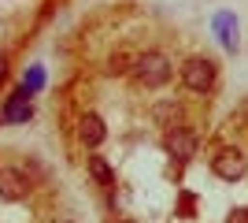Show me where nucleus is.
I'll return each instance as SVG.
<instances>
[{
  "label": "nucleus",
  "mask_w": 248,
  "mask_h": 223,
  "mask_svg": "<svg viewBox=\"0 0 248 223\" xmlns=\"http://www.w3.org/2000/svg\"><path fill=\"white\" fill-rule=\"evenodd\" d=\"M134 64H137V56L130 52V49H123V52H115V56H111V71H115V74L134 71Z\"/></svg>",
  "instance_id": "9b49d317"
},
{
  "label": "nucleus",
  "mask_w": 248,
  "mask_h": 223,
  "mask_svg": "<svg viewBox=\"0 0 248 223\" xmlns=\"http://www.w3.org/2000/svg\"><path fill=\"white\" fill-rule=\"evenodd\" d=\"M4 74H8V52L0 49V82H4Z\"/></svg>",
  "instance_id": "4468645a"
},
{
  "label": "nucleus",
  "mask_w": 248,
  "mask_h": 223,
  "mask_svg": "<svg viewBox=\"0 0 248 223\" xmlns=\"http://www.w3.org/2000/svg\"><path fill=\"white\" fill-rule=\"evenodd\" d=\"M134 78H137V86H145V89H159V86H167V82H170V64H167V56L163 52L137 56Z\"/></svg>",
  "instance_id": "f257e3e1"
},
{
  "label": "nucleus",
  "mask_w": 248,
  "mask_h": 223,
  "mask_svg": "<svg viewBox=\"0 0 248 223\" xmlns=\"http://www.w3.org/2000/svg\"><path fill=\"white\" fill-rule=\"evenodd\" d=\"M215 26H218V34H222V45H226L230 52H233V49H237V30H233V15H226V11H222V15L215 19Z\"/></svg>",
  "instance_id": "9d476101"
},
{
  "label": "nucleus",
  "mask_w": 248,
  "mask_h": 223,
  "mask_svg": "<svg viewBox=\"0 0 248 223\" xmlns=\"http://www.w3.org/2000/svg\"><path fill=\"white\" fill-rule=\"evenodd\" d=\"M163 145H167V153H170L174 160H182V164L197 156V134H193V130H186V127L167 130V141H163Z\"/></svg>",
  "instance_id": "39448f33"
},
{
  "label": "nucleus",
  "mask_w": 248,
  "mask_h": 223,
  "mask_svg": "<svg viewBox=\"0 0 248 223\" xmlns=\"http://www.w3.org/2000/svg\"><path fill=\"white\" fill-rule=\"evenodd\" d=\"M78 138H82L85 149H96L104 138H108V130H104V119L93 116V112H85L82 119H78Z\"/></svg>",
  "instance_id": "0eeeda50"
},
{
  "label": "nucleus",
  "mask_w": 248,
  "mask_h": 223,
  "mask_svg": "<svg viewBox=\"0 0 248 223\" xmlns=\"http://www.w3.org/2000/svg\"><path fill=\"white\" fill-rule=\"evenodd\" d=\"M226 223H248V208H233Z\"/></svg>",
  "instance_id": "ddd939ff"
},
{
  "label": "nucleus",
  "mask_w": 248,
  "mask_h": 223,
  "mask_svg": "<svg viewBox=\"0 0 248 223\" xmlns=\"http://www.w3.org/2000/svg\"><path fill=\"white\" fill-rule=\"evenodd\" d=\"M152 119H155L163 130H174V127H182V108H178L174 101H163V104L152 108Z\"/></svg>",
  "instance_id": "6e6552de"
},
{
  "label": "nucleus",
  "mask_w": 248,
  "mask_h": 223,
  "mask_svg": "<svg viewBox=\"0 0 248 223\" xmlns=\"http://www.w3.org/2000/svg\"><path fill=\"white\" fill-rule=\"evenodd\" d=\"M123 223H130V220H123Z\"/></svg>",
  "instance_id": "2eb2a0df"
},
{
  "label": "nucleus",
  "mask_w": 248,
  "mask_h": 223,
  "mask_svg": "<svg viewBox=\"0 0 248 223\" xmlns=\"http://www.w3.org/2000/svg\"><path fill=\"white\" fill-rule=\"evenodd\" d=\"M0 123H4V119H0Z\"/></svg>",
  "instance_id": "dca6fc26"
},
{
  "label": "nucleus",
  "mask_w": 248,
  "mask_h": 223,
  "mask_svg": "<svg viewBox=\"0 0 248 223\" xmlns=\"http://www.w3.org/2000/svg\"><path fill=\"white\" fill-rule=\"evenodd\" d=\"M245 168H248V160H245L241 149H222V153L211 160V171H215L218 179H226V182H237L241 175H245Z\"/></svg>",
  "instance_id": "7ed1b4c3"
},
{
  "label": "nucleus",
  "mask_w": 248,
  "mask_h": 223,
  "mask_svg": "<svg viewBox=\"0 0 248 223\" xmlns=\"http://www.w3.org/2000/svg\"><path fill=\"white\" fill-rule=\"evenodd\" d=\"M30 97H33L30 89H26V86H19V89H15V93L4 101L0 119H4V123H26V119L33 116V101H30Z\"/></svg>",
  "instance_id": "20e7f679"
},
{
  "label": "nucleus",
  "mask_w": 248,
  "mask_h": 223,
  "mask_svg": "<svg viewBox=\"0 0 248 223\" xmlns=\"http://www.w3.org/2000/svg\"><path fill=\"white\" fill-rule=\"evenodd\" d=\"M215 64H211V60H189L186 67H182V82L189 86V89H193V93H207V89H211V86H215Z\"/></svg>",
  "instance_id": "f03ea898"
},
{
  "label": "nucleus",
  "mask_w": 248,
  "mask_h": 223,
  "mask_svg": "<svg viewBox=\"0 0 248 223\" xmlns=\"http://www.w3.org/2000/svg\"><path fill=\"white\" fill-rule=\"evenodd\" d=\"M30 193V179L19 168H0V197L4 201H22Z\"/></svg>",
  "instance_id": "423d86ee"
},
{
  "label": "nucleus",
  "mask_w": 248,
  "mask_h": 223,
  "mask_svg": "<svg viewBox=\"0 0 248 223\" xmlns=\"http://www.w3.org/2000/svg\"><path fill=\"white\" fill-rule=\"evenodd\" d=\"M22 86H26L30 93H37V89L45 86V71H41V67H30V71H26V82H22Z\"/></svg>",
  "instance_id": "f8f14e48"
},
{
  "label": "nucleus",
  "mask_w": 248,
  "mask_h": 223,
  "mask_svg": "<svg viewBox=\"0 0 248 223\" xmlns=\"http://www.w3.org/2000/svg\"><path fill=\"white\" fill-rule=\"evenodd\" d=\"M89 175H93L100 186H115V171H111V164H108L104 156H96V153L89 156Z\"/></svg>",
  "instance_id": "1a4fd4ad"
}]
</instances>
